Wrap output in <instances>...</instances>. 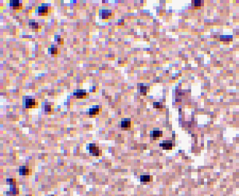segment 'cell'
Instances as JSON below:
<instances>
[{"mask_svg":"<svg viewBox=\"0 0 239 196\" xmlns=\"http://www.w3.org/2000/svg\"><path fill=\"white\" fill-rule=\"evenodd\" d=\"M101 111V109H99V107L98 106L95 107L93 109H90V111H89V113H90V115H98L99 114V112Z\"/></svg>","mask_w":239,"mask_h":196,"instance_id":"11","label":"cell"},{"mask_svg":"<svg viewBox=\"0 0 239 196\" xmlns=\"http://www.w3.org/2000/svg\"><path fill=\"white\" fill-rule=\"evenodd\" d=\"M152 177L150 175H141L140 176V181L141 182H150L151 181Z\"/></svg>","mask_w":239,"mask_h":196,"instance_id":"13","label":"cell"},{"mask_svg":"<svg viewBox=\"0 0 239 196\" xmlns=\"http://www.w3.org/2000/svg\"><path fill=\"white\" fill-rule=\"evenodd\" d=\"M151 136L153 137V140H157V139L163 136V132L160 130H153L152 132Z\"/></svg>","mask_w":239,"mask_h":196,"instance_id":"10","label":"cell"},{"mask_svg":"<svg viewBox=\"0 0 239 196\" xmlns=\"http://www.w3.org/2000/svg\"><path fill=\"white\" fill-rule=\"evenodd\" d=\"M90 149V152L92 154L93 156H101V150L99 149V147L96 146L95 144H91L89 146Z\"/></svg>","mask_w":239,"mask_h":196,"instance_id":"1","label":"cell"},{"mask_svg":"<svg viewBox=\"0 0 239 196\" xmlns=\"http://www.w3.org/2000/svg\"><path fill=\"white\" fill-rule=\"evenodd\" d=\"M121 129L128 130L131 128V120L130 118H123L121 122Z\"/></svg>","mask_w":239,"mask_h":196,"instance_id":"2","label":"cell"},{"mask_svg":"<svg viewBox=\"0 0 239 196\" xmlns=\"http://www.w3.org/2000/svg\"><path fill=\"white\" fill-rule=\"evenodd\" d=\"M160 146L162 147L163 149H165V150H172V142L171 140H165V141H163L161 144H160Z\"/></svg>","mask_w":239,"mask_h":196,"instance_id":"7","label":"cell"},{"mask_svg":"<svg viewBox=\"0 0 239 196\" xmlns=\"http://www.w3.org/2000/svg\"><path fill=\"white\" fill-rule=\"evenodd\" d=\"M38 102L36 101L35 99H30L26 100V109H33V108H37L38 106Z\"/></svg>","mask_w":239,"mask_h":196,"instance_id":"3","label":"cell"},{"mask_svg":"<svg viewBox=\"0 0 239 196\" xmlns=\"http://www.w3.org/2000/svg\"><path fill=\"white\" fill-rule=\"evenodd\" d=\"M49 52L50 54H52V55H56L58 53V49L57 48L55 47L53 45H52V46L49 48H48V53Z\"/></svg>","mask_w":239,"mask_h":196,"instance_id":"14","label":"cell"},{"mask_svg":"<svg viewBox=\"0 0 239 196\" xmlns=\"http://www.w3.org/2000/svg\"><path fill=\"white\" fill-rule=\"evenodd\" d=\"M58 44H63V39L62 38H59L58 39Z\"/></svg>","mask_w":239,"mask_h":196,"instance_id":"19","label":"cell"},{"mask_svg":"<svg viewBox=\"0 0 239 196\" xmlns=\"http://www.w3.org/2000/svg\"><path fill=\"white\" fill-rule=\"evenodd\" d=\"M153 108L154 109H161L163 108L162 105L160 102H154L153 103Z\"/></svg>","mask_w":239,"mask_h":196,"instance_id":"16","label":"cell"},{"mask_svg":"<svg viewBox=\"0 0 239 196\" xmlns=\"http://www.w3.org/2000/svg\"><path fill=\"white\" fill-rule=\"evenodd\" d=\"M194 4H195V6L196 8L197 6H199V8H200V6H201V1L196 0V1H194Z\"/></svg>","mask_w":239,"mask_h":196,"instance_id":"17","label":"cell"},{"mask_svg":"<svg viewBox=\"0 0 239 196\" xmlns=\"http://www.w3.org/2000/svg\"><path fill=\"white\" fill-rule=\"evenodd\" d=\"M147 92V87L146 86H143V84H141L140 86V93L142 95H146Z\"/></svg>","mask_w":239,"mask_h":196,"instance_id":"15","label":"cell"},{"mask_svg":"<svg viewBox=\"0 0 239 196\" xmlns=\"http://www.w3.org/2000/svg\"><path fill=\"white\" fill-rule=\"evenodd\" d=\"M30 25L31 26V27L32 28V29L33 30H35V32H37L39 29V25H38V23H36L35 21V20H31L29 23Z\"/></svg>","mask_w":239,"mask_h":196,"instance_id":"12","label":"cell"},{"mask_svg":"<svg viewBox=\"0 0 239 196\" xmlns=\"http://www.w3.org/2000/svg\"><path fill=\"white\" fill-rule=\"evenodd\" d=\"M88 93H86L85 90H78L74 93V95L76 96L77 98L82 99V98H86Z\"/></svg>","mask_w":239,"mask_h":196,"instance_id":"6","label":"cell"},{"mask_svg":"<svg viewBox=\"0 0 239 196\" xmlns=\"http://www.w3.org/2000/svg\"><path fill=\"white\" fill-rule=\"evenodd\" d=\"M48 13V7L41 6L38 8V14L40 16H47Z\"/></svg>","mask_w":239,"mask_h":196,"instance_id":"8","label":"cell"},{"mask_svg":"<svg viewBox=\"0 0 239 196\" xmlns=\"http://www.w3.org/2000/svg\"><path fill=\"white\" fill-rule=\"evenodd\" d=\"M44 110H45L46 112H51L52 110L51 106V105H46L45 107H44Z\"/></svg>","mask_w":239,"mask_h":196,"instance_id":"18","label":"cell"},{"mask_svg":"<svg viewBox=\"0 0 239 196\" xmlns=\"http://www.w3.org/2000/svg\"><path fill=\"white\" fill-rule=\"evenodd\" d=\"M19 172L21 175H28L31 174V169L28 166H21Z\"/></svg>","mask_w":239,"mask_h":196,"instance_id":"4","label":"cell"},{"mask_svg":"<svg viewBox=\"0 0 239 196\" xmlns=\"http://www.w3.org/2000/svg\"><path fill=\"white\" fill-rule=\"evenodd\" d=\"M112 16V12L111 10L108 9H103L101 10V18L103 20H108L111 18Z\"/></svg>","mask_w":239,"mask_h":196,"instance_id":"5","label":"cell"},{"mask_svg":"<svg viewBox=\"0 0 239 196\" xmlns=\"http://www.w3.org/2000/svg\"><path fill=\"white\" fill-rule=\"evenodd\" d=\"M10 6L13 7L14 9H21L22 8V4L20 3L18 0H14V1H11Z\"/></svg>","mask_w":239,"mask_h":196,"instance_id":"9","label":"cell"}]
</instances>
